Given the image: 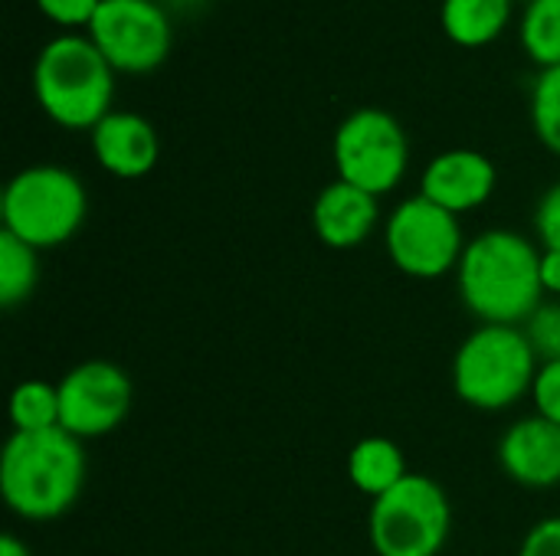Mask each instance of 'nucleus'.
Segmentation results:
<instances>
[{
  "mask_svg": "<svg viewBox=\"0 0 560 556\" xmlns=\"http://www.w3.org/2000/svg\"><path fill=\"white\" fill-rule=\"evenodd\" d=\"M456 288L479 324H525L545 301L541 249L515 229H486L466 242Z\"/></svg>",
  "mask_w": 560,
  "mask_h": 556,
  "instance_id": "obj_1",
  "label": "nucleus"
},
{
  "mask_svg": "<svg viewBox=\"0 0 560 556\" xmlns=\"http://www.w3.org/2000/svg\"><path fill=\"white\" fill-rule=\"evenodd\" d=\"M85 485V449L66 429L13 433L0 456L3 505L23 521H56Z\"/></svg>",
  "mask_w": 560,
  "mask_h": 556,
  "instance_id": "obj_2",
  "label": "nucleus"
},
{
  "mask_svg": "<svg viewBox=\"0 0 560 556\" xmlns=\"http://www.w3.org/2000/svg\"><path fill=\"white\" fill-rule=\"evenodd\" d=\"M33 95L52 125L92 131L115 111V69L89 36L62 33L49 39L33 62Z\"/></svg>",
  "mask_w": 560,
  "mask_h": 556,
  "instance_id": "obj_3",
  "label": "nucleus"
},
{
  "mask_svg": "<svg viewBox=\"0 0 560 556\" xmlns=\"http://www.w3.org/2000/svg\"><path fill=\"white\" fill-rule=\"evenodd\" d=\"M538 367L522 324H479L453 357V390L472 410L502 413L532 397Z\"/></svg>",
  "mask_w": 560,
  "mask_h": 556,
  "instance_id": "obj_4",
  "label": "nucleus"
},
{
  "mask_svg": "<svg viewBox=\"0 0 560 556\" xmlns=\"http://www.w3.org/2000/svg\"><path fill=\"white\" fill-rule=\"evenodd\" d=\"M89 193L79 174L59 164H33L10 177L0 197L3 229L33 249L66 246L85 223Z\"/></svg>",
  "mask_w": 560,
  "mask_h": 556,
  "instance_id": "obj_5",
  "label": "nucleus"
},
{
  "mask_svg": "<svg viewBox=\"0 0 560 556\" xmlns=\"http://www.w3.org/2000/svg\"><path fill=\"white\" fill-rule=\"evenodd\" d=\"M453 531V505L446 488L410 472L397 488L371 501L368 541L377 556H440Z\"/></svg>",
  "mask_w": 560,
  "mask_h": 556,
  "instance_id": "obj_6",
  "label": "nucleus"
},
{
  "mask_svg": "<svg viewBox=\"0 0 560 556\" xmlns=\"http://www.w3.org/2000/svg\"><path fill=\"white\" fill-rule=\"evenodd\" d=\"M331 157L338 180H348L374 197L400 187L410 167V141L404 125L384 108H354L335 131Z\"/></svg>",
  "mask_w": 560,
  "mask_h": 556,
  "instance_id": "obj_7",
  "label": "nucleus"
},
{
  "mask_svg": "<svg viewBox=\"0 0 560 556\" xmlns=\"http://www.w3.org/2000/svg\"><path fill=\"white\" fill-rule=\"evenodd\" d=\"M384 246L394 269L420 282L456 272L466 252L459 216L436 206L423 193L407 197L394 206L384 226Z\"/></svg>",
  "mask_w": 560,
  "mask_h": 556,
  "instance_id": "obj_8",
  "label": "nucleus"
},
{
  "mask_svg": "<svg viewBox=\"0 0 560 556\" xmlns=\"http://www.w3.org/2000/svg\"><path fill=\"white\" fill-rule=\"evenodd\" d=\"M85 36L115 72L148 75L171 56L174 20L158 0H102Z\"/></svg>",
  "mask_w": 560,
  "mask_h": 556,
  "instance_id": "obj_9",
  "label": "nucleus"
},
{
  "mask_svg": "<svg viewBox=\"0 0 560 556\" xmlns=\"http://www.w3.org/2000/svg\"><path fill=\"white\" fill-rule=\"evenodd\" d=\"M59 387V429L79 442L115 433L131 406L135 383L112 360H82L56 383Z\"/></svg>",
  "mask_w": 560,
  "mask_h": 556,
  "instance_id": "obj_10",
  "label": "nucleus"
},
{
  "mask_svg": "<svg viewBox=\"0 0 560 556\" xmlns=\"http://www.w3.org/2000/svg\"><path fill=\"white\" fill-rule=\"evenodd\" d=\"M499 170L489 154L472 147H453L436 154L420 174V193L436 206L463 216L489 203L495 193Z\"/></svg>",
  "mask_w": 560,
  "mask_h": 556,
  "instance_id": "obj_11",
  "label": "nucleus"
},
{
  "mask_svg": "<svg viewBox=\"0 0 560 556\" xmlns=\"http://www.w3.org/2000/svg\"><path fill=\"white\" fill-rule=\"evenodd\" d=\"M89 138L95 164L118 180H141L161 161L158 128L138 111H108Z\"/></svg>",
  "mask_w": 560,
  "mask_h": 556,
  "instance_id": "obj_12",
  "label": "nucleus"
},
{
  "mask_svg": "<svg viewBox=\"0 0 560 556\" xmlns=\"http://www.w3.org/2000/svg\"><path fill=\"white\" fill-rule=\"evenodd\" d=\"M499 465L522 488L560 485V426L532 413L512 423L499 439Z\"/></svg>",
  "mask_w": 560,
  "mask_h": 556,
  "instance_id": "obj_13",
  "label": "nucleus"
},
{
  "mask_svg": "<svg viewBox=\"0 0 560 556\" xmlns=\"http://www.w3.org/2000/svg\"><path fill=\"white\" fill-rule=\"evenodd\" d=\"M381 223V197L348 184L331 180L312 203V229L328 249H358Z\"/></svg>",
  "mask_w": 560,
  "mask_h": 556,
  "instance_id": "obj_14",
  "label": "nucleus"
},
{
  "mask_svg": "<svg viewBox=\"0 0 560 556\" xmlns=\"http://www.w3.org/2000/svg\"><path fill=\"white\" fill-rule=\"evenodd\" d=\"M515 13V0H443V33L463 49H482L495 43Z\"/></svg>",
  "mask_w": 560,
  "mask_h": 556,
  "instance_id": "obj_15",
  "label": "nucleus"
},
{
  "mask_svg": "<svg viewBox=\"0 0 560 556\" xmlns=\"http://www.w3.org/2000/svg\"><path fill=\"white\" fill-rule=\"evenodd\" d=\"M407 475L410 469H407L404 449L387 436H368L354 442V449L348 452V478L371 501L397 488Z\"/></svg>",
  "mask_w": 560,
  "mask_h": 556,
  "instance_id": "obj_16",
  "label": "nucleus"
},
{
  "mask_svg": "<svg viewBox=\"0 0 560 556\" xmlns=\"http://www.w3.org/2000/svg\"><path fill=\"white\" fill-rule=\"evenodd\" d=\"M518 43L535 66H560V0L525 3V13L518 20Z\"/></svg>",
  "mask_w": 560,
  "mask_h": 556,
  "instance_id": "obj_17",
  "label": "nucleus"
},
{
  "mask_svg": "<svg viewBox=\"0 0 560 556\" xmlns=\"http://www.w3.org/2000/svg\"><path fill=\"white\" fill-rule=\"evenodd\" d=\"M39 282V249L26 246L13 233L0 229V305H23Z\"/></svg>",
  "mask_w": 560,
  "mask_h": 556,
  "instance_id": "obj_18",
  "label": "nucleus"
},
{
  "mask_svg": "<svg viewBox=\"0 0 560 556\" xmlns=\"http://www.w3.org/2000/svg\"><path fill=\"white\" fill-rule=\"evenodd\" d=\"M13 433H43L59 426V387L49 380H23L10 393Z\"/></svg>",
  "mask_w": 560,
  "mask_h": 556,
  "instance_id": "obj_19",
  "label": "nucleus"
},
{
  "mask_svg": "<svg viewBox=\"0 0 560 556\" xmlns=\"http://www.w3.org/2000/svg\"><path fill=\"white\" fill-rule=\"evenodd\" d=\"M532 128L551 154H560V66L541 69L532 85Z\"/></svg>",
  "mask_w": 560,
  "mask_h": 556,
  "instance_id": "obj_20",
  "label": "nucleus"
},
{
  "mask_svg": "<svg viewBox=\"0 0 560 556\" xmlns=\"http://www.w3.org/2000/svg\"><path fill=\"white\" fill-rule=\"evenodd\" d=\"M522 331L541 364L560 360V301H541Z\"/></svg>",
  "mask_w": 560,
  "mask_h": 556,
  "instance_id": "obj_21",
  "label": "nucleus"
},
{
  "mask_svg": "<svg viewBox=\"0 0 560 556\" xmlns=\"http://www.w3.org/2000/svg\"><path fill=\"white\" fill-rule=\"evenodd\" d=\"M102 0H36L39 13L56 23V26H66V29H89L95 10H98Z\"/></svg>",
  "mask_w": 560,
  "mask_h": 556,
  "instance_id": "obj_22",
  "label": "nucleus"
},
{
  "mask_svg": "<svg viewBox=\"0 0 560 556\" xmlns=\"http://www.w3.org/2000/svg\"><path fill=\"white\" fill-rule=\"evenodd\" d=\"M535 236L545 252H560V184L548 187L535 206Z\"/></svg>",
  "mask_w": 560,
  "mask_h": 556,
  "instance_id": "obj_23",
  "label": "nucleus"
},
{
  "mask_svg": "<svg viewBox=\"0 0 560 556\" xmlns=\"http://www.w3.org/2000/svg\"><path fill=\"white\" fill-rule=\"evenodd\" d=\"M532 400H535V413L558 423L560 426V360L541 364L535 387H532Z\"/></svg>",
  "mask_w": 560,
  "mask_h": 556,
  "instance_id": "obj_24",
  "label": "nucleus"
},
{
  "mask_svg": "<svg viewBox=\"0 0 560 556\" xmlns=\"http://www.w3.org/2000/svg\"><path fill=\"white\" fill-rule=\"evenodd\" d=\"M518 556H560V518H545L538 521L525 541Z\"/></svg>",
  "mask_w": 560,
  "mask_h": 556,
  "instance_id": "obj_25",
  "label": "nucleus"
},
{
  "mask_svg": "<svg viewBox=\"0 0 560 556\" xmlns=\"http://www.w3.org/2000/svg\"><path fill=\"white\" fill-rule=\"evenodd\" d=\"M541 285L545 295H560V252L541 249Z\"/></svg>",
  "mask_w": 560,
  "mask_h": 556,
  "instance_id": "obj_26",
  "label": "nucleus"
},
{
  "mask_svg": "<svg viewBox=\"0 0 560 556\" xmlns=\"http://www.w3.org/2000/svg\"><path fill=\"white\" fill-rule=\"evenodd\" d=\"M0 556H33V554H30V547H26L20 537L3 534V537H0Z\"/></svg>",
  "mask_w": 560,
  "mask_h": 556,
  "instance_id": "obj_27",
  "label": "nucleus"
},
{
  "mask_svg": "<svg viewBox=\"0 0 560 556\" xmlns=\"http://www.w3.org/2000/svg\"><path fill=\"white\" fill-rule=\"evenodd\" d=\"M158 3H164L167 13H190V10L203 7L207 0H158Z\"/></svg>",
  "mask_w": 560,
  "mask_h": 556,
  "instance_id": "obj_28",
  "label": "nucleus"
}]
</instances>
